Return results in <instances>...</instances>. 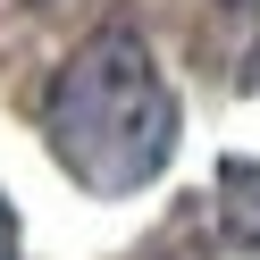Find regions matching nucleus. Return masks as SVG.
Returning <instances> with one entry per match:
<instances>
[{
	"label": "nucleus",
	"instance_id": "7ed1b4c3",
	"mask_svg": "<svg viewBox=\"0 0 260 260\" xmlns=\"http://www.w3.org/2000/svg\"><path fill=\"white\" fill-rule=\"evenodd\" d=\"M226 9H260V0H226Z\"/></svg>",
	"mask_w": 260,
	"mask_h": 260
},
{
	"label": "nucleus",
	"instance_id": "f257e3e1",
	"mask_svg": "<svg viewBox=\"0 0 260 260\" xmlns=\"http://www.w3.org/2000/svg\"><path fill=\"white\" fill-rule=\"evenodd\" d=\"M176 135H185V118H176V92L159 76V59L135 34H118V25L76 42L59 59L51 92H42V143H51V159L84 193H101V202L143 193L176 159Z\"/></svg>",
	"mask_w": 260,
	"mask_h": 260
},
{
	"label": "nucleus",
	"instance_id": "f03ea898",
	"mask_svg": "<svg viewBox=\"0 0 260 260\" xmlns=\"http://www.w3.org/2000/svg\"><path fill=\"white\" fill-rule=\"evenodd\" d=\"M0 260H17V218H9V202H0Z\"/></svg>",
	"mask_w": 260,
	"mask_h": 260
},
{
	"label": "nucleus",
	"instance_id": "20e7f679",
	"mask_svg": "<svg viewBox=\"0 0 260 260\" xmlns=\"http://www.w3.org/2000/svg\"><path fill=\"white\" fill-rule=\"evenodd\" d=\"M252 68H260V59H252Z\"/></svg>",
	"mask_w": 260,
	"mask_h": 260
}]
</instances>
